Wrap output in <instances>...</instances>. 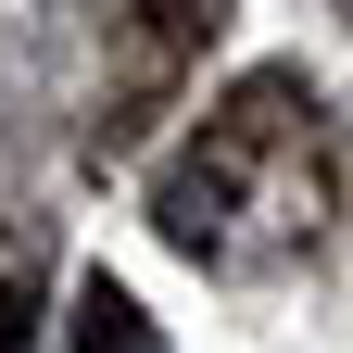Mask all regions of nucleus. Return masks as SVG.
<instances>
[{
	"instance_id": "f257e3e1",
	"label": "nucleus",
	"mask_w": 353,
	"mask_h": 353,
	"mask_svg": "<svg viewBox=\"0 0 353 353\" xmlns=\"http://www.w3.org/2000/svg\"><path fill=\"white\" fill-rule=\"evenodd\" d=\"M76 353H152L139 341V303H126V290H88V341Z\"/></svg>"
}]
</instances>
